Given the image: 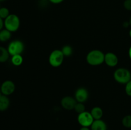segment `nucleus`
I'll return each instance as SVG.
<instances>
[{
  "label": "nucleus",
  "mask_w": 131,
  "mask_h": 130,
  "mask_svg": "<svg viewBox=\"0 0 131 130\" xmlns=\"http://www.w3.org/2000/svg\"><path fill=\"white\" fill-rule=\"evenodd\" d=\"M77 103L78 101L75 98L71 96H69L63 98L61 101V105L62 107L67 110H74Z\"/></svg>",
  "instance_id": "obj_8"
},
{
  "label": "nucleus",
  "mask_w": 131,
  "mask_h": 130,
  "mask_svg": "<svg viewBox=\"0 0 131 130\" xmlns=\"http://www.w3.org/2000/svg\"><path fill=\"white\" fill-rule=\"evenodd\" d=\"M104 62L110 67H115L118 63V58L115 54L107 52L105 54Z\"/></svg>",
  "instance_id": "obj_10"
},
{
  "label": "nucleus",
  "mask_w": 131,
  "mask_h": 130,
  "mask_svg": "<svg viewBox=\"0 0 131 130\" xmlns=\"http://www.w3.org/2000/svg\"><path fill=\"white\" fill-rule=\"evenodd\" d=\"M10 54L8 49L5 47H0V62H5L9 59Z\"/></svg>",
  "instance_id": "obj_15"
},
{
  "label": "nucleus",
  "mask_w": 131,
  "mask_h": 130,
  "mask_svg": "<svg viewBox=\"0 0 131 130\" xmlns=\"http://www.w3.org/2000/svg\"><path fill=\"white\" fill-rule=\"evenodd\" d=\"M90 113L94 120L101 119L103 116V110L99 107H93L91 110Z\"/></svg>",
  "instance_id": "obj_12"
},
{
  "label": "nucleus",
  "mask_w": 131,
  "mask_h": 130,
  "mask_svg": "<svg viewBox=\"0 0 131 130\" xmlns=\"http://www.w3.org/2000/svg\"><path fill=\"white\" fill-rule=\"evenodd\" d=\"M129 36H130V37L131 38V29H130V31H129Z\"/></svg>",
  "instance_id": "obj_30"
},
{
  "label": "nucleus",
  "mask_w": 131,
  "mask_h": 130,
  "mask_svg": "<svg viewBox=\"0 0 131 130\" xmlns=\"http://www.w3.org/2000/svg\"><path fill=\"white\" fill-rule=\"evenodd\" d=\"M8 51L10 56L21 54L24 50V45L20 40H14L11 42L8 47Z\"/></svg>",
  "instance_id": "obj_5"
},
{
  "label": "nucleus",
  "mask_w": 131,
  "mask_h": 130,
  "mask_svg": "<svg viewBox=\"0 0 131 130\" xmlns=\"http://www.w3.org/2000/svg\"><path fill=\"white\" fill-rule=\"evenodd\" d=\"M64 0H49V1L51 3L53 4H59V3H61Z\"/></svg>",
  "instance_id": "obj_23"
},
{
  "label": "nucleus",
  "mask_w": 131,
  "mask_h": 130,
  "mask_svg": "<svg viewBox=\"0 0 131 130\" xmlns=\"http://www.w3.org/2000/svg\"><path fill=\"white\" fill-rule=\"evenodd\" d=\"M15 89V84L11 80H6L1 85L0 90L5 96H9L12 94Z\"/></svg>",
  "instance_id": "obj_7"
},
{
  "label": "nucleus",
  "mask_w": 131,
  "mask_h": 130,
  "mask_svg": "<svg viewBox=\"0 0 131 130\" xmlns=\"http://www.w3.org/2000/svg\"><path fill=\"white\" fill-rule=\"evenodd\" d=\"M79 130H91L89 127H81Z\"/></svg>",
  "instance_id": "obj_26"
},
{
  "label": "nucleus",
  "mask_w": 131,
  "mask_h": 130,
  "mask_svg": "<svg viewBox=\"0 0 131 130\" xmlns=\"http://www.w3.org/2000/svg\"><path fill=\"white\" fill-rule=\"evenodd\" d=\"M85 109L86 108L84 103L78 102V103H76V105H75V108H74V110L78 113V114H79V113H82V112H85Z\"/></svg>",
  "instance_id": "obj_19"
},
{
  "label": "nucleus",
  "mask_w": 131,
  "mask_h": 130,
  "mask_svg": "<svg viewBox=\"0 0 131 130\" xmlns=\"http://www.w3.org/2000/svg\"><path fill=\"white\" fill-rule=\"evenodd\" d=\"M3 95V94H2V93H1V90H0V98H1V97Z\"/></svg>",
  "instance_id": "obj_29"
},
{
  "label": "nucleus",
  "mask_w": 131,
  "mask_h": 130,
  "mask_svg": "<svg viewBox=\"0 0 131 130\" xmlns=\"http://www.w3.org/2000/svg\"><path fill=\"white\" fill-rule=\"evenodd\" d=\"M91 130H107V127L106 122L102 119L94 120L91 125Z\"/></svg>",
  "instance_id": "obj_11"
},
{
  "label": "nucleus",
  "mask_w": 131,
  "mask_h": 130,
  "mask_svg": "<svg viewBox=\"0 0 131 130\" xmlns=\"http://www.w3.org/2000/svg\"><path fill=\"white\" fill-rule=\"evenodd\" d=\"M9 106H10L9 98H8L7 96L3 95L0 98V111L1 112L5 111L8 109Z\"/></svg>",
  "instance_id": "obj_13"
},
{
  "label": "nucleus",
  "mask_w": 131,
  "mask_h": 130,
  "mask_svg": "<svg viewBox=\"0 0 131 130\" xmlns=\"http://www.w3.org/2000/svg\"><path fill=\"white\" fill-rule=\"evenodd\" d=\"M129 22H125L124 23V24H123V26L125 27V28H127V27L129 26Z\"/></svg>",
  "instance_id": "obj_25"
},
{
  "label": "nucleus",
  "mask_w": 131,
  "mask_h": 130,
  "mask_svg": "<svg viewBox=\"0 0 131 130\" xmlns=\"http://www.w3.org/2000/svg\"><path fill=\"white\" fill-rule=\"evenodd\" d=\"M88 92L87 89L85 88L80 87L76 90L75 93V99L76 101L79 103H83L86 102L88 98Z\"/></svg>",
  "instance_id": "obj_9"
},
{
  "label": "nucleus",
  "mask_w": 131,
  "mask_h": 130,
  "mask_svg": "<svg viewBox=\"0 0 131 130\" xmlns=\"http://www.w3.org/2000/svg\"><path fill=\"white\" fill-rule=\"evenodd\" d=\"M130 80H131V76H130Z\"/></svg>",
  "instance_id": "obj_32"
},
{
  "label": "nucleus",
  "mask_w": 131,
  "mask_h": 130,
  "mask_svg": "<svg viewBox=\"0 0 131 130\" xmlns=\"http://www.w3.org/2000/svg\"><path fill=\"white\" fill-rule=\"evenodd\" d=\"M4 25L5 29L10 32H15L19 29L20 26V19L15 14H10L9 16L5 19Z\"/></svg>",
  "instance_id": "obj_3"
},
{
  "label": "nucleus",
  "mask_w": 131,
  "mask_h": 130,
  "mask_svg": "<svg viewBox=\"0 0 131 130\" xmlns=\"http://www.w3.org/2000/svg\"><path fill=\"white\" fill-rule=\"evenodd\" d=\"M61 50L62 52V53L63 54L65 57H69V56H70L72 54L73 52V50L72 47L70 45H67L64 46Z\"/></svg>",
  "instance_id": "obj_17"
},
{
  "label": "nucleus",
  "mask_w": 131,
  "mask_h": 130,
  "mask_svg": "<svg viewBox=\"0 0 131 130\" xmlns=\"http://www.w3.org/2000/svg\"><path fill=\"white\" fill-rule=\"evenodd\" d=\"M12 63L15 66H19L22 64L23 62V58L22 57L21 54L19 55H14L12 56L11 59Z\"/></svg>",
  "instance_id": "obj_16"
},
{
  "label": "nucleus",
  "mask_w": 131,
  "mask_h": 130,
  "mask_svg": "<svg viewBox=\"0 0 131 130\" xmlns=\"http://www.w3.org/2000/svg\"><path fill=\"white\" fill-rule=\"evenodd\" d=\"M129 57H130V59H131V46H130V48H129Z\"/></svg>",
  "instance_id": "obj_27"
},
{
  "label": "nucleus",
  "mask_w": 131,
  "mask_h": 130,
  "mask_svg": "<svg viewBox=\"0 0 131 130\" xmlns=\"http://www.w3.org/2000/svg\"><path fill=\"white\" fill-rule=\"evenodd\" d=\"M3 25H4V22H3V19H1L0 17V31L1 29H3Z\"/></svg>",
  "instance_id": "obj_24"
},
{
  "label": "nucleus",
  "mask_w": 131,
  "mask_h": 130,
  "mask_svg": "<svg viewBox=\"0 0 131 130\" xmlns=\"http://www.w3.org/2000/svg\"><path fill=\"white\" fill-rule=\"evenodd\" d=\"M64 57L65 56L61 50H54L50 54L49 57V62L52 67H59L62 64Z\"/></svg>",
  "instance_id": "obj_4"
},
{
  "label": "nucleus",
  "mask_w": 131,
  "mask_h": 130,
  "mask_svg": "<svg viewBox=\"0 0 131 130\" xmlns=\"http://www.w3.org/2000/svg\"><path fill=\"white\" fill-rule=\"evenodd\" d=\"M113 75L115 81L120 84H126L130 80V71L124 68H120L115 70Z\"/></svg>",
  "instance_id": "obj_2"
},
{
  "label": "nucleus",
  "mask_w": 131,
  "mask_h": 130,
  "mask_svg": "<svg viewBox=\"0 0 131 130\" xmlns=\"http://www.w3.org/2000/svg\"><path fill=\"white\" fill-rule=\"evenodd\" d=\"M129 25H130V26H131V17H130V19H129Z\"/></svg>",
  "instance_id": "obj_28"
},
{
  "label": "nucleus",
  "mask_w": 131,
  "mask_h": 130,
  "mask_svg": "<svg viewBox=\"0 0 131 130\" xmlns=\"http://www.w3.org/2000/svg\"><path fill=\"white\" fill-rule=\"evenodd\" d=\"M78 121L82 127H90L94 121L90 112H85L78 114Z\"/></svg>",
  "instance_id": "obj_6"
},
{
  "label": "nucleus",
  "mask_w": 131,
  "mask_h": 130,
  "mask_svg": "<svg viewBox=\"0 0 131 130\" xmlns=\"http://www.w3.org/2000/svg\"><path fill=\"white\" fill-rule=\"evenodd\" d=\"M5 1V0H0V1Z\"/></svg>",
  "instance_id": "obj_31"
},
{
  "label": "nucleus",
  "mask_w": 131,
  "mask_h": 130,
  "mask_svg": "<svg viewBox=\"0 0 131 130\" xmlns=\"http://www.w3.org/2000/svg\"><path fill=\"white\" fill-rule=\"evenodd\" d=\"M125 90L126 94H127L129 96L131 97V80H130L129 82H127L125 84Z\"/></svg>",
  "instance_id": "obj_21"
},
{
  "label": "nucleus",
  "mask_w": 131,
  "mask_h": 130,
  "mask_svg": "<svg viewBox=\"0 0 131 130\" xmlns=\"http://www.w3.org/2000/svg\"><path fill=\"white\" fill-rule=\"evenodd\" d=\"M124 6L127 10L131 11V0H125L124 3Z\"/></svg>",
  "instance_id": "obj_22"
},
{
  "label": "nucleus",
  "mask_w": 131,
  "mask_h": 130,
  "mask_svg": "<svg viewBox=\"0 0 131 130\" xmlns=\"http://www.w3.org/2000/svg\"><path fill=\"white\" fill-rule=\"evenodd\" d=\"M122 124L127 128H131V115H125L122 119Z\"/></svg>",
  "instance_id": "obj_18"
},
{
  "label": "nucleus",
  "mask_w": 131,
  "mask_h": 130,
  "mask_svg": "<svg viewBox=\"0 0 131 130\" xmlns=\"http://www.w3.org/2000/svg\"><path fill=\"white\" fill-rule=\"evenodd\" d=\"M105 54L100 50H93L88 52L86 61L91 66H99L104 62Z\"/></svg>",
  "instance_id": "obj_1"
},
{
  "label": "nucleus",
  "mask_w": 131,
  "mask_h": 130,
  "mask_svg": "<svg viewBox=\"0 0 131 130\" xmlns=\"http://www.w3.org/2000/svg\"><path fill=\"white\" fill-rule=\"evenodd\" d=\"M12 32L7 30L6 29H1L0 31V42H5L11 38Z\"/></svg>",
  "instance_id": "obj_14"
},
{
  "label": "nucleus",
  "mask_w": 131,
  "mask_h": 130,
  "mask_svg": "<svg viewBox=\"0 0 131 130\" xmlns=\"http://www.w3.org/2000/svg\"><path fill=\"white\" fill-rule=\"evenodd\" d=\"M10 15L8 9L6 7L0 8V17L3 19H5Z\"/></svg>",
  "instance_id": "obj_20"
}]
</instances>
